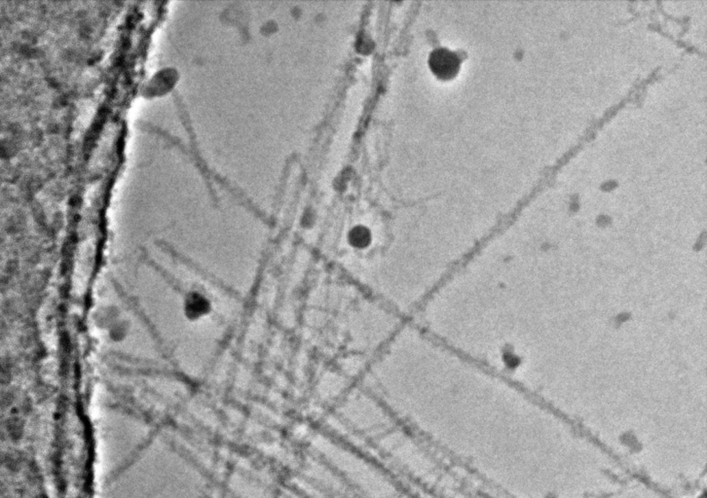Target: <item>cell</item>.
Masks as SVG:
<instances>
[{
    "label": "cell",
    "mask_w": 707,
    "mask_h": 498,
    "mask_svg": "<svg viewBox=\"0 0 707 498\" xmlns=\"http://www.w3.org/2000/svg\"><path fill=\"white\" fill-rule=\"evenodd\" d=\"M431 66L442 77H449L458 69L456 55L446 50H438L431 57Z\"/></svg>",
    "instance_id": "6da1fadb"
}]
</instances>
